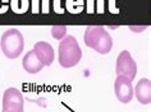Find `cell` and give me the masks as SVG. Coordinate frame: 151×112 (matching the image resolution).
I'll use <instances>...</instances> for the list:
<instances>
[{
	"instance_id": "9",
	"label": "cell",
	"mask_w": 151,
	"mask_h": 112,
	"mask_svg": "<svg viewBox=\"0 0 151 112\" xmlns=\"http://www.w3.org/2000/svg\"><path fill=\"white\" fill-rule=\"evenodd\" d=\"M22 64H23V69L29 74H37L44 68V64L39 60V57L36 56L33 50L28 51L27 54L24 55Z\"/></svg>"
},
{
	"instance_id": "8",
	"label": "cell",
	"mask_w": 151,
	"mask_h": 112,
	"mask_svg": "<svg viewBox=\"0 0 151 112\" xmlns=\"http://www.w3.org/2000/svg\"><path fill=\"white\" fill-rule=\"evenodd\" d=\"M133 94H136L137 101L142 104H149L151 102V82L149 78H142L138 80L133 89Z\"/></svg>"
},
{
	"instance_id": "12",
	"label": "cell",
	"mask_w": 151,
	"mask_h": 112,
	"mask_svg": "<svg viewBox=\"0 0 151 112\" xmlns=\"http://www.w3.org/2000/svg\"><path fill=\"white\" fill-rule=\"evenodd\" d=\"M51 35L55 40H63L67 36V27L63 24H56L51 28Z\"/></svg>"
},
{
	"instance_id": "6",
	"label": "cell",
	"mask_w": 151,
	"mask_h": 112,
	"mask_svg": "<svg viewBox=\"0 0 151 112\" xmlns=\"http://www.w3.org/2000/svg\"><path fill=\"white\" fill-rule=\"evenodd\" d=\"M114 92L119 102L128 103L133 98V87H132V80L127 77L118 75L114 82Z\"/></svg>"
},
{
	"instance_id": "14",
	"label": "cell",
	"mask_w": 151,
	"mask_h": 112,
	"mask_svg": "<svg viewBox=\"0 0 151 112\" xmlns=\"http://www.w3.org/2000/svg\"><path fill=\"white\" fill-rule=\"evenodd\" d=\"M147 26H141V27H136V26H129V29L131 31H134V32H141L143 29H146Z\"/></svg>"
},
{
	"instance_id": "5",
	"label": "cell",
	"mask_w": 151,
	"mask_h": 112,
	"mask_svg": "<svg viewBox=\"0 0 151 112\" xmlns=\"http://www.w3.org/2000/svg\"><path fill=\"white\" fill-rule=\"evenodd\" d=\"M23 96L17 88H8L3 96V111L22 112L23 111Z\"/></svg>"
},
{
	"instance_id": "10",
	"label": "cell",
	"mask_w": 151,
	"mask_h": 112,
	"mask_svg": "<svg viewBox=\"0 0 151 112\" xmlns=\"http://www.w3.org/2000/svg\"><path fill=\"white\" fill-rule=\"evenodd\" d=\"M9 8L16 14H24L29 9V0H10Z\"/></svg>"
},
{
	"instance_id": "2",
	"label": "cell",
	"mask_w": 151,
	"mask_h": 112,
	"mask_svg": "<svg viewBox=\"0 0 151 112\" xmlns=\"http://www.w3.org/2000/svg\"><path fill=\"white\" fill-rule=\"evenodd\" d=\"M58 57L60 66H63L64 69L73 68L81 61L82 50L76 37L65 36L63 40H60L58 47Z\"/></svg>"
},
{
	"instance_id": "1",
	"label": "cell",
	"mask_w": 151,
	"mask_h": 112,
	"mask_svg": "<svg viewBox=\"0 0 151 112\" xmlns=\"http://www.w3.org/2000/svg\"><path fill=\"white\" fill-rule=\"evenodd\" d=\"M86 46L101 55H106L113 48V40L103 26H87L85 31Z\"/></svg>"
},
{
	"instance_id": "15",
	"label": "cell",
	"mask_w": 151,
	"mask_h": 112,
	"mask_svg": "<svg viewBox=\"0 0 151 112\" xmlns=\"http://www.w3.org/2000/svg\"><path fill=\"white\" fill-rule=\"evenodd\" d=\"M3 112H5V111H3ZM22 112H23V111H22Z\"/></svg>"
},
{
	"instance_id": "13",
	"label": "cell",
	"mask_w": 151,
	"mask_h": 112,
	"mask_svg": "<svg viewBox=\"0 0 151 112\" xmlns=\"http://www.w3.org/2000/svg\"><path fill=\"white\" fill-rule=\"evenodd\" d=\"M9 3H10V0H0V14H4L8 12Z\"/></svg>"
},
{
	"instance_id": "4",
	"label": "cell",
	"mask_w": 151,
	"mask_h": 112,
	"mask_svg": "<svg viewBox=\"0 0 151 112\" xmlns=\"http://www.w3.org/2000/svg\"><path fill=\"white\" fill-rule=\"evenodd\" d=\"M116 75H123L129 78L131 80L134 79L136 74H137V64L131 56L129 51L123 50L118 55L116 59V68H115Z\"/></svg>"
},
{
	"instance_id": "3",
	"label": "cell",
	"mask_w": 151,
	"mask_h": 112,
	"mask_svg": "<svg viewBox=\"0 0 151 112\" xmlns=\"http://www.w3.org/2000/svg\"><path fill=\"white\" fill-rule=\"evenodd\" d=\"M0 48L8 59H17L24 48V37L17 28H9L3 33Z\"/></svg>"
},
{
	"instance_id": "7",
	"label": "cell",
	"mask_w": 151,
	"mask_h": 112,
	"mask_svg": "<svg viewBox=\"0 0 151 112\" xmlns=\"http://www.w3.org/2000/svg\"><path fill=\"white\" fill-rule=\"evenodd\" d=\"M33 51L39 57V60L44 64V66H49L52 64V61H54V48L49 42H45V41L37 42L33 47Z\"/></svg>"
},
{
	"instance_id": "11",
	"label": "cell",
	"mask_w": 151,
	"mask_h": 112,
	"mask_svg": "<svg viewBox=\"0 0 151 112\" xmlns=\"http://www.w3.org/2000/svg\"><path fill=\"white\" fill-rule=\"evenodd\" d=\"M33 13H49V0H31Z\"/></svg>"
}]
</instances>
